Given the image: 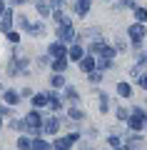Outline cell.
Here are the masks:
<instances>
[{"instance_id": "17", "label": "cell", "mask_w": 147, "mask_h": 150, "mask_svg": "<svg viewBox=\"0 0 147 150\" xmlns=\"http://www.w3.org/2000/svg\"><path fill=\"white\" fill-rule=\"evenodd\" d=\"M107 145H110L112 150H115L117 145H122V138H120V133H117V130H112V135H107Z\"/></svg>"}, {"instance_id": "24", "label": "cell", "mask_w": 147, "mask_h": 150, "mask_svg": "<svg viewBox=\"0 0 147 150\" xmlns=\"http://www.w3.org/2000/svg\"><path fill=\"white\" fill-rule=\"evenodd\" d=\"M105 40H102V38H97V40H95L92 45H90V53H102V48H105Z\"/></svg>"}, {"instance_id": "30", "label": "cell", "mask_w": 147, "mask_h": 150, "mask_svg": "<svg viewBox=\"0 0 147 150\" xmlns=\"http://www.w3.org/2000/svg\"><path fill=\"white\" fill-rule=\"evenodd\" d=\"M5 35H8V40H10V43H20V33H18V30H8Z\"/></svg>"}, {"instance_id": "18", "label": "cell", "mask_w": 147, "mask_h": 150, "mask_svg": "<svg viewBox=\"0 0 147 150\" xmlns=\"http://www.w3.org/2000/svg\"><path fill=\"white\" fill-rule=\"evenodd\" d=\"M68 118H70V120H75V123H80V120L85 118V112L80 110V108H70V110H68Z\"/></svg>"}, {"instance_id": "25", "label": "cell", "mask_w": 147, "mask_h": 150, "mask_svg": "<svg viewBox=\"0 0 147 150\" xmlns=\"http://www.w3.org/2000/svg\"><path fill=\"white\" fill-rule=\"evenodd\" d=\"M87 80L92 83V85H97V83L102 80V73H100V70H92V73H87Z\"/></svg>"}, {"instance_id": "3", "label": "cell", "mask_w": 147, "mask_h": 150, "mask_svg": "<svg viewBox=\"0 0 147 150\" xmlns=\"http://www.w3.org/2000/svg\"><path fill=\"white\" fill-rule=\"evenodd\" d=\"M40 130H42L45 135H58V130H60V120L55 118V115H47V118L42 120Z\"/></svg>"}, {"instance_id": "33", "label": "cell", "mask_w": 147, "mask_h": 150, "mask_svg": "<svg viewBox=\"0 0 147 150\" xmlns=\"http://www.w3.org/2000/svg\"><path fill=\"white\" fill-rule=\"evenodd\" d=\"M20 95H23V98H32L35 93H32V88H23V90H20Z\"/></svg>"}, {"instance_id": "14", "label": "cell", "mask_w": 147, "mask_h": 150, "mask_svg": "<svg viewBox=\"0 0 147 150\" xmlns=\"http://www.w3.org/2000/svg\"><path fill=\"white\" fill-rule=\"evenodd\" d=\"M27 35H32V38H42L45 35V25H42V23H37V25H27Z\"/></svg>"}, {"instance_id": "27", "label": "cell", "mask_w": 147, "mask_h": 150, "mask_svg": "<svg viewBox=\"0 0 147 150\" xmlns=\"http://www.w3.org/2000/svg\"><path fill=\"white\" fill-rule=\"evenodd\" d=\"M55 20H58L60 25H65V23H70V18H68V13H63V10H55Z\"/></svg>"}, {"instance_id": "5", "label": "cell", "mask_w": 147, "mask_h": 150, "mask_svg": "<svg viewBox=\"0 0 147 150\" xmlns=\"http://www.w3.org/2000/svg\"><path fill=\"white\" fill-rule=\"evenodd\" d=\"M65 53H68V45H63V43H53L50 48H47V55L50 58H65Z\"/></svg>"}, {"instance_id": "36", "label": "cell", "mask_w": 147, "mask_h": 150, "mask_svg": "<svg viewBox=\"0 0 147 150\" xmlns=\"http://www.w3.org/2000/svg\"><path fill=\"white\" fill-rule=\"evenodd\" d=\"M0 125H3V120H0Z\"/></svg>"}, {"instance_id": "13", "label": "cell", "mask_w": 147, "mask_h": 150, "mask_svg": "<svg viewBox=\"0 0 147 150\" xmlns=\"http://www.w3.org/2000/svg\"><path fill=\"white\" fill-rule=\"evenodd\" d=\"M117 95L130 100V98H132V85H130V83H117Z\"/></svg>"}, {"instance_id": "1", "label": "cell", "mask_w": 147, "mask_h": 150, "mask_svg": "<svg viewBox=\"0 0 147 150\" xmlns=\"http://www.w3.org/2000/svg\"><path fill=\"white\" fill-rule=\"evenodd\" d=\"M145 118H147L145 110H142V108H135L125 123H127V128H130L132 133H142V128H145Z\"/></svg>"}, {"instance_id": "34", "label": "cell", "mask_w": 147, "mask_h": 150, "mask_svg": "<svg viewBox=\"0 0 147 150\" xmlns=\"http://www.w3.org/2000/svg\"><path fill=\"white\" fill-rule=\"evenodd\" d=\"M18 25H20V28H25V30H27V25H30V20H27V18H18Z\"/></svg>"}, {"instance_id": "16", "label": "cell", "mask_w": 147, "mask_h": 150, "mask_svg": "<svg viewBox=\"0 0 147 150\" xmlns=\"http://www.w3.org/2000/svg\"><path fill=\"white\" fill-rule=\"evenodd\" d=\"M53 70L55 73H65V70H68V58H55L53 60Z\"/></svg>"}, {"instance_id": "35", "label": "cell", "mask_w": 147, "mask_h": 150, "mask_svg": "<svg viewBox=\"0 0 147 150\" xmlns=\"http://www.w3.org/2000/svg\"><path fill=\"white\" fill-rule=\"evenodd\" d=\"M60 5H63V0H50V8H55V10H58Z\"/></svg>"}, {"instance_id": "20", "label": "cell", "mask_w": 147, "mask_h": 150, "mask_svg": "<svg viewBox=\"0 0 147 150\" xmlns=\"http://www.w3.org/2000/svg\"><path fill=\"white\" fill-rule=\"evenodd\" d=\"M50 83H53V88H65V85H68V80H65V75H63V73H55Z\"/></svg>"}, {"instance_id": "19", "label": "cell", "mask_w": 147, "mask_h": 150, "mask_svg": "<svg viewBox=\"0 0 147 150\" xmlns=\"http://www.w3.org/2000/svg\"><path fill=\"white\" fill-rule=\"evenodd\" d=\"M75 10H77V15H87L90 13V0H77Z\"/></svg>"}, {"instance_id": "9", "label": "cell", "mask_w": 147, "mask_h": 150, "mask_svg": "<svg viewBox=\"0 0 147 150\" xmlns=\"http://www.w3.org/2000/svg\"><path fill=\"white\" fill-rule=\"evenodd\" d=\"M63 98H65V100H70V103H75V105L80 103V93H77V88H72V85H65Z\"/></svg>"}, {"instance_id": "12", "label": "cell", "mask_w": 147, "mask_h": 150, "mask_svg": "<svg viewBox=\"0 0 147 150\" xmlns=\"http://www.w3.org/2000/svg\"><path fill=\"white\" fill-rule=\"evenodd\" d=\"M50 145H53V150H70L72 148V140L70 138H58L55 143H50Z\"/></svg>"}, {"instance_id": "23", "label": "cell", "mask_w": 147, "mask_h": 150, "mask_svg": "<svg viewBox=\"0 0 147 150\" xmlns=\"http://www.w3.org/2000/svg\"><path fill=\"white\" fill-rule=\"evenodd\" d=\"M100 95V112H107L110 110V100H107V93H97Z\"/></svg>"}, {"instance_id": "32", "label": "cell", "mask_w": 147, "mask_h": 150, "mask_svg": "<svg viewBox=\"0 0 147 150\" xmlns=\"http://www.w3.org/2000/svg\"><path fill=\"white\" fill-rule=\"evenodd\" d=\"M10 118V105H0V118Z\"/></svg>"}, {"instance_id": "2", "label": "cell", "mask_w": 147, "mask_h": 150, "mask_svg": "<svg viewBox=\"0 0 147 150\" xmlns=\"http://www.w3.org/2000/svg\"><path fill=\"white\" fill-rule=\"evenodd\" d=\"M58 43H63V45L75 43V30H72V25H70V23L58 25Z\"/></svg>"}, {"instance_id": "10", "label": "cell", "mask_w": 147, "mask_h": 150, "mask_svg": "<svg viewBox=\"0 0 147 150\" xmlns=\"http://www.w3.org/2000/svg\"><path fill=\"white\" fill-rule=\"evenodd\" d=\"M3 100H5V105H18V103H20V93L18 90H5L3 93Z\"/></svg>"}, {"instance_id": "21", "label": "cell", "mask_w": 147, "mask_h": 150, "mask_svg": "<svg viewBox=\"0 0 147 150\" xmlns=\"http://www.w3.org/2000/svg\"><path fill=\"white\" fill-rule=\"evenodd\" d=\"M30 140L32 138H27V135H20V138H18V150H30Z\"/></svg>"}, {"instance_id": "22", "label": "cell", "mask_w": 147, "mask_h": 150, "mask_svg": "<svg viewBox=\"0 0 147 150\" xmlns=\"http://www.w3.org/2000/svg\"><path fill=\"white\" fill-rule=\"evenodd\" d=\"M37 13H40V15L42 18H47V15H50V5H47V3H45V0H37Z\"/></svg>"}, {"instance_id": "37", "label": "cell", "mask_w": 147, "mask_h": 150, "mask_svg": "<svg viewBox=\"0 0 147 150\" xmlns=\"http://www.w3.org/2000/svg\"><path fill=\"white\" fill-rule=\"evenodd\" d=\"M87 150H92V148H87Z\"/></svg>"}, {"instance_id": "8", "label": "cell", "mask_w": 147, "mask_h": 150, "mask_svg": "<svg viewBox=\"0 0 147 150\" xmlns=\"http://www.w3.org/2000/svg\"><path fill=\"white\" fill-rule=\"evenodd\" d=\"M0 30H3V33L13 30V13L10 10H5L3 15H0Z\"/></svg>"}, {"instance_id": "26", "label": "cell", "mask_w": 147, "mask_h": 150, "mask_svg": "<svg viewBox=\"0 0 147 150\" xmlns=\"http://www.w3.org/2000/svg\"><path fill=\"white\" fill-rule=\"evenodd\" d=\"M100 55H102V58H110V60H112V58H115V55H117V50L112 48V45H105V48H102V53H100Z\"/></svg>"}, {"instance_id": "6", "label": "cell", "mask_w": 147, "mask_h": 150, "mask_svg": "<svg viewBox=\"0 0 147 150\" xmlns=\"http://www.w3.org/2000/svg\"><path fill=\"white\" fill-rule=\"evenodd\" d=\"M82 55H85V50H82V45H77V43H72V45H70V48H68V53H65V58H68V60H75V63H77V60L82 58Z\"/></svg>"}, {"instance_id": "4", "label": "cell", "mask_w": 147, "mask_h": 150, "mask_svg": "<svg viewBox=\"0 0 147 150\" xmlns=\"http://www.w3.org/2000/svg\"><path fill=\"white\" fill-rule=\"evenodd\" d=\"M145 23H135V25H130L127 28V35H130V40L132 43H142V38H145Z\"/></svg>"}, {"instance_id": "15", "label": "cell", "mask_w": 147, "mask_h": 150, "mask_svg": "<svg viewBox=\"0 0 147 150\" xmlns=\"http://www.w3.org/2000/svg\"><path fill=\"white\" fill-rule=\"evenodd\" d=\"M32 105L35 108H47V93H35L32 95Z\"/></svg>"}, {"instance_id": "31", "label": "cell", "mask_w": 147, "mask_h": 150, "mask_svg": "<svg viewBox=\"0 0 147 150\" xmlns=\"http://www.w3.org/2000/svg\"><path fill=\"white\" fill-rule=\"evenodd\" d=\"M122 8H137V0H120Z\"/></svg>"}, {"instance_id": "29", "label": "cell", "mask_w": 147, "mask_h": 150, "mask_svg": "<svg viewBox=\"0 0 147 150\" xmlns=\"http://www.w3.org/2000/svg\"><path fill=\"white\" fill-rule=\"evenodd\" d=\"M127 118H130V110H127V108H117V120H122V123H125Z\"/></svg>"}, {"instance_id": "7", "label": "cell", "mask_w": 147, "mask_h": 150, "mask_svg": "<svg viewBox=\"0 0 147 150\" xmlns=\"http://www.w3.org/2000/svg\"><path fill=\"white\" fill-rule=\"evenodd\" d=\"M77 63H80V70H82L85 75H87V73H92V70H95V58H92V55H87V58L82 55V58H80Z\"/></svg>"}, {"instance_id": "28", "label": "cell", "mask_w": 147, "mask_h": 150, "mask_svg": "<svg viewBox=\"0 0 147 150\" xmlns=\"http://www.w3.org/2000/svg\"><path fill=\"white\" fill-rule=\"evenodd\" d=\"M135 18H137V23H145L147 20V10L145 8H135Z\"/></svg>"}, {"instance_id": "11", "label": "cell", "mask_w": 147, "mask_h": 150, "mask_svg": "<svg viewBox=\"0 0 147 150\" xmlns=\"http://www.w3.org/2000/svg\"><path fill=\"white\" fill-rule=\"evenodd\" d=\"M30 150H53V145L47 143V140H42V138H32L30 140Z\"/></svg>"}]
</instances>
